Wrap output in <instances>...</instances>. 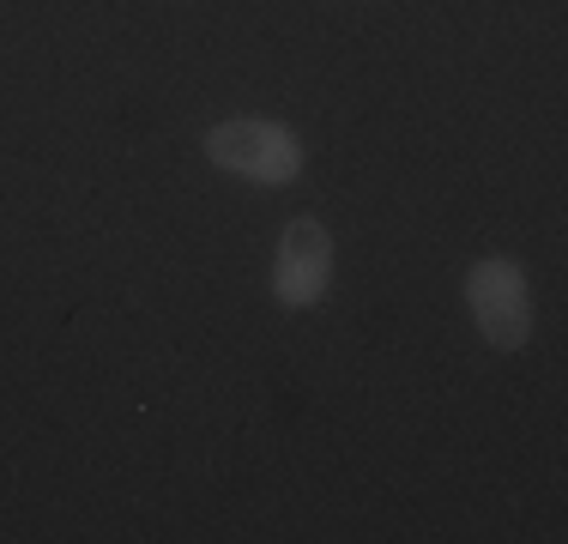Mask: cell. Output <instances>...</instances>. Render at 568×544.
Returning a JSON list of instances; mask_svg holds the SVG:
<instances>
[{"label": "cell", "mask_w": 568, "mask_h": 544, "mask_svg": "<svg viewBox=\"0 0 568 544\" xmlns=\"http://www.w3.org/2000/svg\"><path fill=\"white\" fill-rule=\"evenodd\" d=\"M333 272V236L321 218H296L278 236V266H273V296L284 309H308L321 291H327Z\"/></svg>", "instance_id": "3957f363"}, {"label": "cell", "mask_w": 568, "mask_h": 544, "mask_svg": "<svg viewBox=\"0 0 568 544\" xmlns=\"http://www.w3.org/2000/svg\"><path fill=\"white\" fill-rule=\"evenodd\" d=\"M466 303L478 333L496 351H520L532 339V291H526V266L520 261H478L466 272Z\"/></svg>", "instance_id": "7a4b0ae2"}, {"label": "cell", "mask_w": 568, "mask_h": 544, "mask_svg": "<svg viewBox=\"0 0 568 544\" xmlns=\"http://www.w3.org/2000/svg\"><path fill=\"white\" fill-rule=\"evenodd\" d=\"M206 158L230 175L278 188V182H296V170H303V140L278 121H224V128L206 133Z\"/></svg>", "instance_id": "6da1fadb"}]
</instances>
